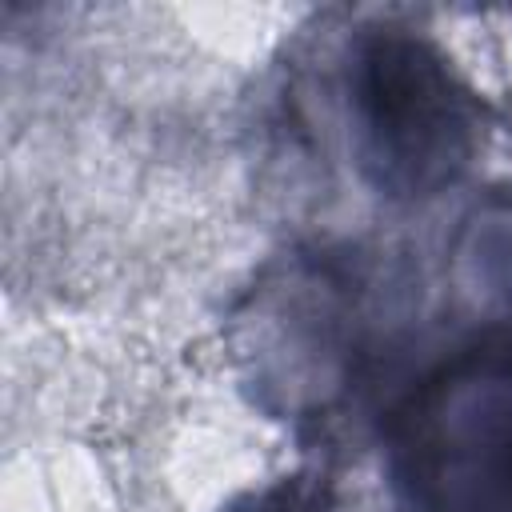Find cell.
Instances as JSON below:
<instances>
[{
	"label": "cell",
	"mask_w": 512,
	"mask_h": 512,
	"mask_svg": "<svg viewBox=\"0 0 512 512\" xmlns=\"http://www.w3.org/2000/svg\"><path fill=\"white\" fill-rule=\"evenodd\" d=\"M356 108L364 156L388 192H432L472 152L468 92L408 36H376L360 52Z\"/></svg>",
	"instance_id": "6da1fadb"
}]
</instances>
